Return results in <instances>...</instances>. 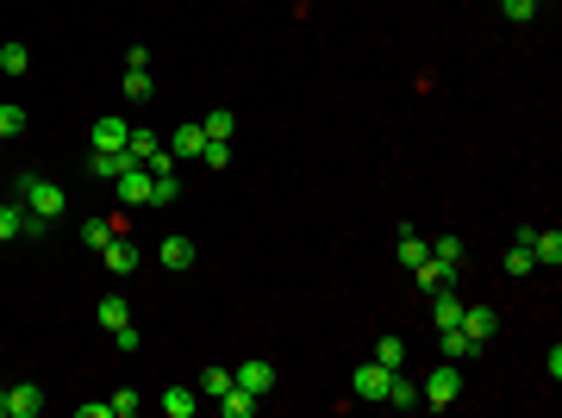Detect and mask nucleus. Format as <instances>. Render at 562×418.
<instances>
[{
	"instance_id": "nucleus-1",
	"label": "nucleus",
	"mask_w": 562,
	"mask_h": 418,
	"mask_svg": "<svg viewBox=\"0 0 562 418\" xmlns=\"http://www.w3.org/2000/svg\"><path fill=\"white\" fill-rule=\"evenodd\" d=\"M19 200H25V213H38V219H63V206H69V194H63L57 181H44V175H19Z\"/></svg>"
},
{
	"instance_id": "nucleus-2",
	"label": "nucleus",
	"mask_w": 562,
	"mask_h": 418,
	"mask_svg": "<svg viewBox=\"0 0 562 418\" xmlns=\"http://www.w3.org/2000/svg\"><path fill=\"white\" fill-rule=\"evenodd\" d=\"M456 400H462V381H456V362H443V369H437V375H431V381L419 388V406H437V413H450Z\"/></svg>"
},
{
	"instance_id": "nucleus-3",
	"label": "nucleus",
	"mask_w": 562,
	"mask_h": 418,
	"mask_svg": "<svg viewBox=\"0 0 562 418\" xmlns=\"http://www.w3.org/2000/svg\"><path fill=\"white\" fill-rule=\"evenodd\" d=\"M462 331H469L475 350H487L494 331H500V312H494V306H462Z\"/></svg>"
},
{
	"instance_id": "nucleus-4",
	"label": "nucleus",
	"mask_w": 562,
	"mask_h": 418,
	"mask_svg": "<svg viewBox=\"0 0 562 418\" xmlns=\"http://www.w3.org/2000/svg\"><path fill=\"white\" fill-rule=\"evenodd\" d=\"M101 263H107V269H113V275H132V269H138L144 257H138V244H132V238H126V231H113V238H107V244H101Z\"/></svg>"
},
{
	"instance_id": "nucleus-5",
	"label": "nucleus",
	"mask_w": 562,
	"mask_h": 418,
	"mask_svg": "<svg viewBox=\"0 0 562 418\" xmlns=\"http://www.w3.org/2000/svg\"><path fill=\"white\" fill-rule=\"evenodd\" d=\"M232 381H238L244 394H257V400H263V394L276 388V369H269L263 356H250V362H238V369H232Z\"/></svg>"
},
{
	"instance_id": "nucleus-6",
	"label": "nucleus",
	"mask_w": 562,
	"mask_h": 418,
	"mask_svg": "<svg viewBox=\"0 0 562 418\" xmlns=\"http://www.w3.org/2000/svg\"><path fill=\"white\" fill-rule=\"evenodd\" d=\"M126 169H138L132 150H94V156H88V175H94V181H119Z\"/></svg>"
},
{
	"instance_id": "nucleus-7",
	"label": "nucleus",
	"mask_w": 562,
	"mask_h": 418,
	"mask_svg": "<svg viewBox=\"0 0 562 418\" xmlns=\"http://www.w3.org/2000/svg\"><path fill=\"white\" fill-rule=\"evenodd\" d=\"M6 413H13V418H38V413H44V388H38V381L6 388Z\"/></svg>"
},
{
	"instance_id": "nucleus-8",
	"label": "nucleus",
	"mask_w": 562,
	"mask_h": 418,
	"mask_svg": "<svg viewBox=\"0 0 562 418\" xmlns=\"http://www.w3.org/2000/svg\"><path fill=\"white\" fill-rule=\"evenodd\" d=\"M113 194H119V200H126V206H150V169H126V175H119V181H113Z\"/></svg>"
},
{
	"instance_id": "nucleus-9",
	"label": "nucleus",
	"mask_w": 562,
	"mask_h": 418,
	"mask_svg": "<svg viewBox=\"0 0 562 418\" xmlns=\"http://www.w3.org/2000/svg\"><path fill=\"white\" fill-rule=\"evenodd\" d=\"M388 375H394V369L363 362V369H356V381H350V388H356V400H382V394H388Z\"/></svg>"
},
{
	"instance_id": "nucleus-10",
	"label": "nucleus",
	"mask_w": 562,
	"mask_h": 418,
	"mask_svg": "<svg viewBox=\"0 0 562 418\" xmlns=\"http://www.w3.org/2000/svg\"><path fill=\"white\" fill-rule=\"evenodd\" d=\"M25 225H31L25 200H0V244H19V238H25Z\"/></svg>"
},
{
	"instance_id": "nucleus-11",
	"label": "nucleus",
	"mask_w": 562,
	"mask_h": 418,
	"mask_svg": "<svg viewBox=\"0 0 562 418\" xmlns=\"http://www.w3.org/2000/svg\"><path fill=\"white\" fill-rule=\"evenodd\" d=\"M132 138V126L119 119V113H107V119H94V150H126Z\"/></svg>"
},
{
	"instance_id": "nucleus-12",
	"label": "nucleus",
	"mask_w": 562,
	"mask_h": 418,
	"mask_svg": "<svg viewBox=\"0 0 562 418\" xmlns=\"http://www.w3.org/2000/svg\"><path fill=\"white\" fill-rule=\"evenodd\" d=\"M431 325H437V331H450V325H462V300H456L450 287H437V293H431Z\"/></svg>"
},
{
	"instance_id": "nucleus-13",
	"label": "nucleus",
	"mask_w": 562,
	"mask_h": 418,
	"mask_svg": "<svg viewBox=\"0 0 562 418\" xmlns=\"http://www.w3.org/2000/svg\"><path fill=\"white\" fill-rule=\"evenodd\" d=\"M531 263H544V269L562 263V231L557 225H550V231H531Z\"/></svg>"
},
{
	"instance_id": "nucleus-14",
	"label": "nucleus",
	"mask_w": 562,
	"mask_h": 418,
	"mask_svg": "<svg viewBox=\"0 0 562 418\" xmlns=\"http://www.w3.org/2000/svg\"><path fill=\"white\" fill-rule=\"evenodd\" d=\"M169 150H175V156H200V150H206V126H200V119H188V126H175V138H169Z\"/></svg>"
},
{
	"instance_id": "nucleus-15",
	"label": "nucleus",
	"mask_w": 562,
	"mask_h": 418,
	"mask_svg": "<svg viewBox=\"0 0 562 418\" xmlns=\"http://www.w3.org/2000/svg\"><path fill=\"white\" fill-rule=\"evenodd\" d=\"M156 257H162V269H194V238H162Z\"/></svg>"
},
{
	"instance_id": "nucleus-16",
	"label": "nucleus",
	"mask_w": 562,
	"mask_h": 418,
	"mask_svg": "<svg viewBox=\"0 0 562 418\" xmlns=\"http://www.w3.org/2000/svg\"><path fill=\"white\" fill-rule=\"evenodd\" d=\"M382 400H388V406H400V413H413V406H419V381H407V375L394 369V375H388V394H382Z\"/></svg>"
},
{
	"instance_id": "nucleus-17",
	"label": "nucleus",
	"mask_w": 562,
	"mask_h": 418,
	"mask_svg": "<svg viewBox=\"0 0 562 418\" xmlns=\"http://www.w3.org/2000/svg\"><path fill=\"white\" fill-rule=\"evenodd\" d=\"M219 413H225V418H250V413H257V394H244V388L232 381V388L219 394Z\"/></svg>"
},
{
	"instance_id": "nucleus-18",
	"label": "nucleus",
	"mask_w": 562,
	"mask_h": 418,
	"mask_svg": "<svg viewBox=\"0 0 562 418\" xmlns=\"http://www.w3.org/2000/svg\"><path fill=\"white\" fill-rule=\"evenodd\" d=\"M200 126H206V138L232 144V132H238V113H232V107H213V113H206V119H200Z\"/></svg>"
},
{
	"instance_id": "nucleus-19",
	"label": "nucleus",
	"mask_w": 562,
	"mask_h": 418,
	"mask_svg": "<svg viewBox=\"0 0 562 418\" xmlns=\"http://www.w3.org/2000/svg\"><path fill=\"white\" fill-rule=\"evenodd\" d=\"M450 275H456V269H443V263H437V257H425L419 269H413V281H419L425 293H437V287H450Z\"/></svg>"
},
{
	"instance_id": "nucleus-20",
	"label": "nucleus",
	"mask_w": 562,
	"mask_h": 418,
	"mask_svg": "<svg viewBox=\"0 0 562 418\" xmlns=\"http://www.w3.org/2000/svg\"><path fill=\"white\" fill-rule=\"evenodd\" d=\"M194 406H200L194 388H169V394H162V413H169V418H194Z\"/></svg>"
},
{
	"instance_id": "nucleus-21",
	"label": "nucleus",
	"mask_w": 562,
	"mask_h": 418,
	"mask_svg": "<svg viewBox=\"0 0 562 418\" xmlns=\"http://www.w3.org/2000/svg\"><path fill=\"white\" fill-rule=\"evenodd\" d=\"M113 231H119V219H101V213H94V219L82 225V244H88V250H101V244H107Z\"/></svg>"
},
{
	"instance_id": "nucleus-22",
	"label": "nucleus",
	"mask_w": 562,
	"mask_h": 418,
	"mask_svg": "<svg viewBox=\"0 0 562 418\" xmlns=\"http://www.w3.org/2000/svg\"><path fill=\"white\" fill-rule=\"evenodd\" d=\"M443 356H450V362H462V356H481V350L469 344V331H462V325H450V331H443Z\"/></svg>"
},
{
	"instance_id": "nucleus-23",
	"label": "nucleus",
	"mask_w": 562,
	"mask_h": 418,
	"mask_svg": "<svg viewBox=\"0 0 562 418\" xmlns=\"http://www.w3.org/2000/svg\"><path fill=\"white\" fill-rule=\"evenodd\" d=\"M25 69H31L25 44H0V75H25Z\"/></svg>"
},
{
	"instance_id": "nucleus-24",
	"label": "nucleus",
	"mask_w": 562,
	"mask_h": 418,
	"mask_svg": "<svg viewBox=\"0 0 562 418\" xmlns=\"http://www.w3.org/2000/svg\"><path fill=\"white\" fill-rule=\"evenodd\" d=\"M169 200H181V181L175 175H150V206H169Z\"/></svg>"
},
{
	"instance_id": "nucleus-25",
	"label": "nucleus",
	"mask_w": 562,
	"mask_h": 418,
	"mask_svg": "<svg viewBox=\"0 0 562 418\" xmlns=\"http://www.w3.org/2000/svg\"><path fill=\"white\" fill-rule=\"evenodd\" d=\"M538 263H531V244L525 238H513V250H506V275H531Z\"/></svg>"
},
{
	"instance_id": "nucleus-26",
	"label": "nucleus",
	"mask_w": 562,
	"mask_h": 418,
	"mask_svg": "<svg viewBox=\"0 0 562 418\" xmlns=\"http://www.w3.org/2000/svg\"><path fill=\"white\" fill-rule=\"evenodd\" d=\"M101 325H107V331H119V325H132V306H126L119 293H113V300H101Z\"/></svg>"
},
{
	"instance_id": "nucleus-27",
	"label": "nucleus",
	"mask_w": 562,
	"mask_h": 418,
	"mask_svg": "<svg viewBox=\"0 0 562 418\" xmlns=\"http://www.w3.org/2000/svg\"><path fill=\"white\" fill-rule=\"evenodd\" d=\"M425 257H431V244H425V238H413V231H400V263H407V269H419Z\"/></svg>"
},
{
	"instance_id": "nucleus-28",
	"label": "nucleus",
	"mask_w": 562,
	"mask_h": 418,
	"mask_svg": "<svg viewBox=\"0 0 562 418\" xmlns=\"http://www.w3.org/2000/svg\"><path fill=\"white\" fill-rule=\"evenodd\" d=\"M431 257H437L443 269H462V238H437V244H431Z\"/></svg>"
},
{
	"instance_id": "nucleus-29",
	"label": "nucleus",
	"mask_w": 562,
	"mask_h": 418,
	"mask_svg": "<svg viewBox=\"0 0 562 418\" xmlns=\"http://www.w3.org/2000/svg\"><path fill=\"white\" fill-rule=\"evenodd\" d=\"M375 362H382V369H400V362H407V344H400V337H382V344H375Z\"/></svg>"
},
{
	"instance_id": "nucleus-30",
	"label": "nucleus",
	"mask_w": 562,
	"mask_h": 418,
	"mask_svg": "<svg viewBox=\"0 0 562 418\" xmlns=\"http://www.w3.org/2000/svg\"><path fill=\"white\" fill-rule=\"evenodd\" d=\"M19 132H25V107L0 100V138H19Z\"/></svg>"
},
{
	"instance_id": "nucleus-31",
	"label": "nucleus",
	"mask_w": 562,
	"mask_h": 418,
	"mask_svg": "<svg viewBox=\"0 0 562 418\" xmlns=\"http://www.w3.org/2000/svg\"><path fill=\"white\" fill-rule=\"evenodd\" d=\"M150 69H126V100H150Z\"/></svg>"
},
{
	"instance_id": "nucleus-32",
	"label": "nucleus",
	"mask_w": 562,
	"mask_h": 418,
	"mask_svg": "<svg viewBox=\"0 0 562 418\" xmlns=\"http://www.w3.org/2000/svg\"><path fill=\"white\" fill-rule=\"evenodd\" d=\"M225 388H232V369H206V375H200V394H206V400H219Z\"/></svg>"
},
{
	"instance_id": "nucleus-33",
	"label": "nucleus",
	"mask_w": 562,
	"mask_h": 418,
	"mask_svg": "<svg viewBox=\"0 0 562 418\" xmlns=\"http://www.w3.org/2000/svg\"><path fill=\"white\" fill-rule=\"evenodd\" d=\"M200 162H206V169H225V162H232V144L206 138V150H200Z\"/></svg>"
},
{
	"instance_id": "nucleus-34",
	"label": "nucleus",
	"mask_w": 562,
	"mask_h": 418,
	"mask_svg": "<svg viewBox=\"0 0 562 418\" xmlns=\"http://www.w3.org/2000/svg\"><path fill=\"white\" fill-rule=\"evenodd\" d=\"M156 132H132V138H126V150H132V162H144V156H150V150H156Z\"/></svg>"
},
{
	"instance_id": "nucleus-35",
	"label": "nucleus",
	"mask_w": 562,
	"mask_h": 418,
	"mask_svg": "<svg viewBox=\"0 0 562 418\" xmlns=\"http://www.w3.org/2000/svg\"><path fill=\"white\" fill-rule=\"evenodd\" d=\"M144 406V394H132V388H119V394H113V418H132Z\"/></svg>"
},
{
	"instance_id": "nucleus-36",
	"label": "nucleus",
	"mask_w": 562,
	"mask_h": 418,
	"mask_svg": "<svg viewBox=\"0 0 562 418\" xmlns=\"http://www.w3.org/2000/svg\"><path fill=\"white\" fill-rule=\"evenodd\" d=\"M500 13H506V19H519V25H525V19H531V13H538V0H500Z\"/></svg>"
},
{
	"instance_id": "nucleus-37",
	"label": "nucleus",
	"mask_w": 562,
	"mask_h": 418,
	"mask_svg": "<svg viewBox=\"0 0 562 418\" xmlns=\"http://www.w3.org/2000/svg\"><path fill=\"white\" fill-rule=\"evenodd\" d=\"M75 413H82V418H113V400H82Z\"/></svg>"
},
{
	"instance_id": "nucleus-38",
	"label": "nucleus",
	"mask_w": 562,
	"mask_h": 418,
	"mask_svg": "<svg viewBox=\"0 0 562 418\" xmlns=\"http://www.w3.org/2000/svg\"><path fill=\"white\" fill-rule=\"evenodd\" d=\"M0 418H13V413H6V388H0Z\"/></svg>"
}]
</instances>
